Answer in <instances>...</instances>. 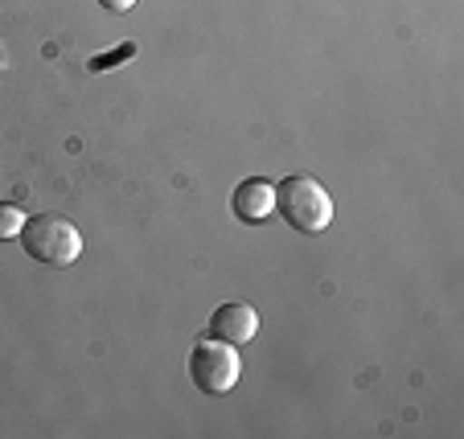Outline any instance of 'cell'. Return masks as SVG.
<instances>
[{
    "mask_svg": "<svg viewBox=\"0 0 464 439\" xmlns=\"http://www.w3.org/2000/svg\"><path fill=\"white\" fill-rule=\"evenodd\" d=\"M276 214L300 234H321L334 226V197L316 177L292 173L276 185Z\"/></svg>",
    "mask_w": 464,
    "mask_h": 439,
    "instance_id": "6da1fadb",
    "label": "cell"
},
{
    "mask_svg": "<svg viewBox=\"0 0 464 439\" xmlns=\"http://www.w3.org/2000/svg\"><path fill=\"white\" fill-rule=\"evenodd\" d=\"M21 246H25L29 259H37L45 267H71L82 255V234L62 214H34L21 226Z\"/></svg>",
    "mask_w": 464,
    "mask_h": 439,
    "instance_id": "7a4b0ae2",
    "label": "cell"
},
{
    "mask_svg": "<svg viewBox=\"0 0 464 439\" xmlns=\"http://www.w3.org/2000/svg\"><path fill=\"white\" fill-rule=\"evenodd\" d=\"M243 374V361H238V345L227 341H198L189 353V378L202 395H230Z\"/></svg>",
    "mask_w": 464,
    "mask_h": 439,
    "instance_id": "3957f363",
    "label": "cell"
},
{
    "mask_svg": "<svg viewBox=\"0 0 464 439\" xmlns=\"http://www.w3.org/2000/svg\"><path fill=\"white\" fill-rule=\"evenodd\" d=\"M230 210H235L238 222L246 226H259L276 214V185L263 181V177H246V181L235 185V194H230Z\"/></svg>",
    "mask_w": 464,
    "mask_h": 439,
    "instance_id": "277c9868",
    "label": "cell"
},
{
    "mask_svg": "<svg viewBox=\"0 0 464 439\" xmlns=\"http://www.w3.org/2000/svg\"><path fill=\"white\" fill-rule=\"evenodd\" d=\"M259 333V312L243 300H227V304L214 308L210 317V337L214 341H227V345H246L251 337Z\"/></svg>",
    "mask_w": 464,
    "mask_h": 439,
    "instance_id": "5b68a950",
    "label": "cell"
},
{
    "mask_svg": "<svg viewBox=\"0 0 464 439\" xmlns=\"http://www.w3.org/2000/svg\"><path fill=\"white\" fill-rule=\"evenodd\" d=\"M21 226H25V214H21V205L0 202V243L21 238Z\"/></svg>",
    "mask_w": 464,
    "mask_h": 439,
    "instance_id": "8992f818",
    "label": "cell"
},
{
    "mask_svg": "<svg viewBox=\"0 0 464 439\" xmlns=\"http://www.w3.org/2000/svg\"><path fill=\"white\" fill-rule=\"evenodd\" d=\"M107 13H128V9H136V0H99Z\"/></svg>",
    "mask_w": 464,
    "mask_h": 439,
    "instance_id": "52a82bcc",
    "label": "cell"
}]
</instances>
